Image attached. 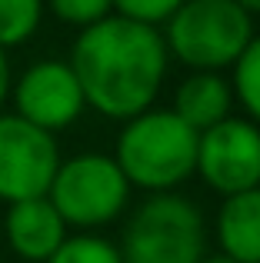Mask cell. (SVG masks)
I'll use <instances>...</instances> for the list:
<instances>
[{"instance_id":"obj_1","label":"cell","mask_w":260,"mask_h":263,"mask_svg":"<svg viewBox=\"0 0 260 263\" xmlns=\"http://www.w3.org/2000/svg\"><path fill=\"white\" fill-rule=\"evenodd\" d=\"M67 64L84 90L87 107L127 123L154 110L170 53L157 27L110 13L107 20L77 33Z\"/></svg>"},{"instance_id":"obj_2","label":"cell","mask_w":260,"mask_h":263,"mask_svg":"<svg viewBox=\"0 0 260 263\" xmlns=\"http://www.w3.org/2000/svg\"><path fill=\"white\" fill-rule=\"evenodd\" d=\"M197 140L174 110H147L124 123L114 160L130 186L174 193L197 170Z\"/></svg>"},{"instance_id":"obj_3","label":"cell","mask_w":260,"mask_h":263,"mask_svg":"<svg viewBox=\"0 0 260 263\" xmlns=\"http://www.w3.org/2000/svg\"><path fill=\"white\" fill-rule=\"evenodd\" d=\"M160 33L167 53L194 73H220L224 67H234L257 37L254 17L234 0H187Z\"/></svg>"},{"instance_id":"obj_4","label":"cell","mask_w":260,"mask_h":263,"mask_svg":"<svg viewBox=\"0 0 260 263\" xmlns=\"http://www.w3.org/2000/svg\"><path fill=\"white\" fill-rule=\"evenodd\" d=\"M203 217L180 193H154L124 227V263H200L207 257Z\"/></svg>"},{"instance_id":"obj_5","label":"cell","mask_w":260,"mask_h":263,"mask_svg":"<svg viewBox=\"0 0 260 263\" xmlns=\"http://www.w3.org/2000/svg\"><path fill=\"white\" fill-rule=\"evenodd\" d=\"M47 200L67 227L94 230L107 227L127 210L130 183L120 174L117 160L107 154H77L60 160Z\"/></svg>"},{"instance_id":"obj_6","label":"cell","mask_w":260,"mask_h":263,"mask_svg":"<svg viewBox=\"0 0 260 263\" xmlns=\"http://www.w3.org/2000/svg\"><path fill=\"white\" fill-rule=\"evenodd\" d=\"M200 180L220 197L247 193L260 186V127L247 117H227L203 130L197 140Z\"/></svg>"},{"instance_id":"obj_7","label":"cell","mask_w":260,"mask_h":263,"mask_svg":"<svg viewBox=\"0 0 260 263\" xmlns=\"http://www.w3.org/2000/svg\"><path fill=\"white\" fill-rule=\"evenodd\" d=\"M60 167V147L53 134L30 127L17 114H0V200L47 197Z\"/></svg>"},{"instance_id":"obj_8","label":"cell","mask_w":260,"mask_h":263,"mask_svg":"<svg viewBox=\"0 0 260 263\" xmlns=\"http://www.w3.org/2000/svg\"><path fill=\"white\" fill-rule=\"evenodd\" d=\"M13 114L44 134L70 127L84 114L87 100L67 60H40L27 67L10 87Z\"/></svg>"},{"instance_id":"obj_9","label":"cell","mask_w":260,"mask_h":263,"mask_svg":"<svg viewBox=\"0 0 260 263\" xmlns=\"http://www.w3.org/2000/svg\"><path fill=\"white\" fill-rule=\"evenodd\" d=\"M4 233L10 250L20 260L47 263L57 253V247L67 240V223L60 220V213L53 210V203L47 197H33V200L10 203L4 220Z\"/></svg>"},{"instance_id":"obj_10","label":"cell","mask_w":260,"mask_h":263,"mask_svg":"<svg viewBox=\"0 0 260 263\" xmlns=\"http://www.w3.org/2000/svg\"><path fill=\"white\" fill-rule=\"evenodd\" d=\"M217 243L234 263H260V186L247 193L224 197L217 210Z\"/></svg>"},{"instance_id":"obj_11","label":"cell","mask_w":260,"mask_h":263,"mask_svg":"<svg viewBox=\"0 0 260 263\" xmlns=\"http://www.w3.org/2000/svg\"><path fill=\"white\" fill-rule=\"evenodd\" d=\"M234 90L220 73H190L174 93V114L187 123L194 134L217 127L220 120L230 117Z\"/></svg>"},{"instance_id":"obj_12","label":"cell","mask_w":260,"mask_h":263,"mask_svg":"<svg viewBox=\"0 0 260 263\" xmlns=\"http://www.w3.org/2000/svg\"><path fill=\"white\" fill-rule=\"evenodd\" d=\"M44 17V0H0V50L30 40Z\"/></svg>"},{"instance_id":"obj_13","label":"cell","mask_w":260,"mask_h":263,"mask_svg":"<svg viewBox=\"0 0 260 263\" xmlns=\"http://www.w3.org/2000/svg\"><path fill=\"white\" fill-rule=\"evenodd\" d=\"M230 90L240 100V107L247 110V120L260 127V37L250 40L247 50L237 57Z\"/></svg>"},{"instance_id":"obj_14","label":"cell","mask_w":260,"mask_h":263,"mask_svg":"<svg viewBox=\"0 0 260 263\" xmlns=\"http://www.w3.org/2000/svg\"><path fill=\"white\" fill-rule=\"evenodd\" d=\"M47 263H124V257L110 240L94 237V233H77V237H67Z\"/></svg>"},{"instance_id":"obj_15","label":"cell","mask_w":260,"mask_h":263,"mask_svg":"<svg viewBox=\"0 0 260 263\" xmlns=\"http://www.w3.org/2000/svg\"><path fill=\"white\" fill-rule=\"evenodd\" d=\"M44 7H50L57 20L80 27V30L100 24L114 13V0H44Z\"/></svg>"},{"instance_id":"obj_16","label":"cell","mask_w":260,"mask_h":263,"mask_svg":"<svg viewBox=\"0 0 260 263\" xmlns=\"http://www.w3.org/2000/svg\"><path fill=\"white\" fill-rule=\"evenodd\" d=\"M187 0H114V10L117 17L134 20V24L143 27H160L174 17Z\"/></svg>"},{"instance_id":"obj_17","label":"cell","mask_w":260,"mask_h":263,"mask_svg":"<svg viewBox=\"0 0 260 263\" xmlns=\"http://www.w3.org/2000/svg\"><path fill=\"white\" fill-rule=\"evenodd\" d=\"M10 87H13V80H10V60H7V50H0V110H4L7 97H10Z\"/></svg>"},{"instance_id":"obj_18","label":"cell","mask_w":260,"mask_h":263,"mask_svg":"<svg viewBox=\"0 0 260 263\" xmlns=\"http://www.w3.org/2000/svg\"><path fill=\"white\" fill-rule=\"evenodd\" d=\"M237 7H240L244 13H250V17H260V0H234Z\"/></svg>"},{"instance_id":"obj_19","label":"cell","mask_w":260,"mask_h":263,"mask_svg":"<svg viewBox=\"0 0 260 263\" xmlns=\"http://www.w3.org/2000/svg\"><path fill=\"white\" fill-rule=\"evenodd\" d=\"M200 263H234V260H227L224 253H214V257H203Z\"/></svg>"}]
</instances>
